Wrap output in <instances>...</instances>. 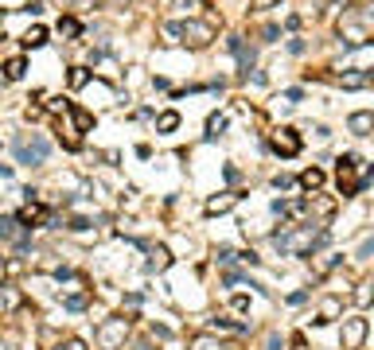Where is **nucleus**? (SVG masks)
Wrapping results in <instances>:
<instances>
[{
    "label": "nucleus",
    "instance_id": "obj_19",
    "mask_svg": "<svg viewBox=\"0 0 374 350\" xmlns=\"http://www.w3.org/2000/svg\"><path fill=\"white\" fill-rule=\"evenodd\" d=\"M300 187H308V191H320V187H324V172H320V167H308V172L300 175Z\"/></svg>",
    "mask_w": 374,
    "mask_h": 350
},
{
    "label": "nucleus",
    "instance_id": "obj_16",
    "mask_svg": "<svg viewBox=\"0 0 374 350\" xmlns=\"http://www.w3.org/2000/svg\"><path fill=\"white\" fill-rule=\"evenodd\" d=\"M355 303H359V308H371V303H374V276L359 281V292H355Z\"/></svg>",
    "mask_w": 374,
    "mask_h": 350
},
{
    "label": "nucleus",
    "instance_id": "obj_31",
    "mask_svg": "<svg viewBox=\"0 0 374 350\" xmlns=\"http://www.w3.org/2000/svg\"><path fill=\"white\" fill-rule=\"evenodd\" d=\"M273 183H277V187H285V191H288V187H293V183H296V179H293V175H277Z\"/></svg>",
    "mask_w": 374,
    "mask_h": 350
},
{
    "label": "nucleus",
    "instance_id": "obj_3",
    "mask_svg": "<svg viewBox=\"0 0 374 350\" xmlns=\"http://www.w3.org/2000/svg\"><path fill=\"white\" fill-rule=\"evenodd\" d=\"M160 35L168 43H187V47H207L211 39H215V24L207 19H184V24H164Z\"/></svg>",
    "mask_w": 374,
    "mask_h": 350
},
{
    "label": "nucleus",
    "instance_id": "obj_14",
    "mask_svg": "<svg viewBox=\"0 0 374 350\" xmlns=\"http://www.w3.org/2000/svg\"><path fill=\"white\" fill-rule=\"evenodd\" d=\"M168 265H172V253H168L164 245H156V249L148 253V272H164Z\"/></svg>",
    "mask_w": 374,
    "mask_h": 350
},
{
    "label": "nucleus",
    "instance_id": "obj_24",
    "mask_svg": "<svg viewBox=\"0 0 374 350\" xmlns=\"http://www.w3.org/2000/svg\"><path fill=\"white\" fill-rule=\"evenodd\" d=\"M222 128H227V117H211V121H207V136H218V133H222Z\"/></svg>",
    "mask_w": 374,
    "mask_h": 350
},
{
    "label": "nucleus",
    "instance_id": "obj_18",
    "mask_svg": "<svg viewBox=\"0 0 374 350\" xmlns=\"http://www.w3.org/2000/svg\"><path fill=\"white\" fill-rule=\"evenodd\" d=\"M59 35L67 39V43H70V39H79V35H82V24H79L74 16H63V19H59Z\"/></svg>",
    "mask_w": 374,
    "mask_h": 350
},
{
    "label": "nucleus",
    "instance_id": "obj_33",
    "mask_svg": "<svg viewBox=\"0 0 374 350\" xmlns=\"http://www.w3.org/2000/svg\"><path fill=\"white\" fill-rule=\"evenodd\" d=\"M172 4H176V0H160V8H172Z\"/></svg>",
    "mask_w": 374,
    "mask_h": 350
},
{
    "label": "nucleus",
    "instance_id": "obj_1",
    "mask_svg": "<svg viewBox=\"0 0 374 350\" xmlns=\"http://www.w3.org/2000/svg\"><path fill=\"white\" fill-rule=\"evenodd\" d=\"M324 242H327V230L320 222H300L296 233H277V249L296 253V257H308L316 245H324Z\"/></svg>",
    "mask_w": 374,
    "mask_h": 350
},
{
    "label": "nucleus",
    "instance_id": "obj_15",
    "mask_svg": "<svg viewBox=\"0 0 374 350\" xmlns=\"http://www.w3.org/2000/svg\"><path fill=\"white\" fill-rule=\"evenodd\" d=\"M339 311H343V303L335 300V296H327V300L320 303V315H316V323H332V319H339Z\"/></svg>",
    "mask_w": 374,
    "mask_h": 350
},
{
    "label": "nucleus",
    "instance_id": "obj_35",
    "mask_svg": "<svg viewBox=\"0 0 374 350\" xmlns=\"http://www.w3.org/2000/svg\"><path fill=\"white\" fill-rule=\"evenodd\" d=\"M366 179H374V164H371V167H366Z\"/></svg>",
    "mask_w": 374,
    "mask_h": 350
},
{
    "label": "nucleus",
    "instance_id": "obj_9",
    "mask_svg": "<svg viewBox=\"0 0 374 350\" xmlns=\"http://www.w3.org/2000/svg\"><path fill=\"white\" fill-rule=\"evenodd\" d=\"M366 319L363 315H355V319H343V350H359L366 342Z\"/></svg>",
    "mask_w": 374,
    "mask_h": 350
},
{
    "label": "nucleus",
    "instance_id": "obj_20",
    "mask_svg": "<svg viewBox=\"0 0 374 350\" xmlns=\"http://www.w3.org/2000/svg\"><path fill=\"white\" fill-rule=\"evenodd\" d=\"M172 128H179V113H176V109H168V113L156 117V133H172Z\"/></svg>",
    "mask_w": 374,
    "mask_h": 350
},
{
    "label": "nucleus",
    "instance_id": "obj_32",
    "mask_svg": "<svg viewBox=\"0 0 374 350\" xmlns=\"http://www.w3.org/2000/svg\"><path fill=\"white\" fill-rule=\"evenodd\" d=\"M250 4H254V12H261V8H273L277 0H250Z\"/></svg>",
    "mask_w": 374,
    "mask_h": 350
},
{
    "label": "nucleus",
    "instance_id": "obj_17",
    "mask_svg": "<svg viewBox=\"0 0 374 350\" xmlns=\"http://www.w3.org/2000/svg\"><path fill=\"white\" fill-rule=\"evenodd\" d=\"M351 62H355V70H363V67H374V43H363V47H355Z\"/></svg>",
    "mask_w": 374,
    "mask_h": 350
},
{
    "label": "nucleus",
    "instance_id": "obj_27",
    "mask_svg": "<svg viewBox=\"0 0 374 350\" xmlns=\"http://www.w3.org/2000/svg\"><path fill=\"white\" fill-rule=\"evenodd\" d=\"M0 350H16V335H12V331H4V335H0Z\"/></svg>",
    "mask_w": 374,
    "mask_h": 350
},
{
    "label": "nucleus",
    "instance_id": "obj_36",
    "mask_svg": "<svg viewBox=\"0 0 374 350\" xmlns=\"http://www.w3.org/2000/svg\"><path fill=\"white\" fill-rule=\"evenodd\" d=\"M0 28H4V12H0Z\"/></svg>",
    "mask_w": 374,
    "mask_h": 350
},
{
    "label": "nucleus",
    "instance_id": "obj_37",
    "mask_svg": "<svg viewBox=\"0 0 374 350\" xmlns=\"http://www.w3.org/2000/svg\"><path fill=\"white\" fill-rule=\"evenodd\" d=\"M227 350H238V347H227Z\"/></svg>",
    "mask_w": 374,
    "mask_h": 350
},
{
    "label": "nucleus",
    "instance_id": "obj_23",
    "mask_svg": "<svg viewBox=\"0 0 374 350\" xmlns=\"http://www.w3.org/2000/svg\"><path fill=\"white\" fill-rule=\"evenodd\" d=\"M24 70H28V62H24L20 55H16V58H8V62H4V74H8L12 82H16V78H24Z\"/></svg>",
    "mask_w": 374,
    "mask_h": 350
},
{
    "label": "nucleus",
    "instance_id": "obj_28",
    "mask_svg": "<svg viewBox=\"0 0 374 350\" xmlns=\"http://www.w3.org/2000/svg\"><path fill=\"white\" fill-rule=\"evenodd\" d=\"M67 230L82 233V230H90V222H86V218H70V226H67Z\"/></svg>",
    "mask_w": 374,
    "mask_h": 350
},
{
    "label": "nucleus",
    "instance_id": "obj_7",
    "mask_svg": "<svg viewBox=\"0 0 374 350\" xmlns=\"http://www.w3.org/2000/svg\"><path fill=\"white\" fill-rule=\"evenodd\" d=\"M269 148H273L277 156L293 160V156H300V136H296L293 128H277V133L269 136Z\"/></svg>",
    "mask_w": 374,
    "mask_h": 350
},
{
    "label": "nucleus",
    "instance_id": "obj_13",
    "mask_svg": "<svg viewBox=\"0 0 374 350\" xmlns=\"http://www.w3.org/2000/svg\"><path fill=\"white\" fill-rule=\"evenodd\" d=\"M234 203H238V194L222 191V194H215V199H207V214H222V210H230Z\"/></svg>",
    "mask_w": 374,
    "mask_h": 350
},
{
    "label": "nucleus",
    "instance_id": "obj_22",
    "mask_svg": "<svg viewBox=\"0 0 374 350\" xmlns=\"http://www.w3.org/2000/svg\"><path fill=\"white\" fill-rule=\"evenodd\" d=\"M43 43H47V28H40V24H35V28H28V35H24V47H43Z\"/></svg>",
    "mask_w": 374,
    "mask_h": 350
},
{
    "label": "nucleus",
    "instance_id": "obj_30",
    "mask_svg": "<svg viewBox=\"0 0 374 350\" xmlns=\"http://www.w3.org/2000/svg\"><path fill=\"white\" fill-rule=\"evenodd\" d=\"M261 35H266V43H273V39H277V35H281V28H277V24H269V28H266V31H261Z\"/></svg>",
    "mask_w": 374,
    "mask_h": 350
},
{
    "label": "nucleus",
    "instance_id": "obj_5",
    "mask_svg": "<svg viewBox=\"0 0 374 350\" xmlns=\"http://www.w3.org/2000/svg\"><path fill=\"white\" fill-rule=\"evenodd\" d=\"M129 327H133V319H125V315H113V319H106L98 327V350H121L125 347V335H129Z\"/></svg>",
    "mask_w": 374,
    "mask_h": 350
},
{
    "label": "nucleus",
    "instance_id": "obj_34",
    "mask_svg": "<svg viewBox=\"0 0 374 350\" xmlns=\"http://www.w3.org/2000/svg\"><path fill=\"white\" fill-rule=\"evenodd\" d=\"M133 350H152V347H148V342H137V347H133Z\"/></svg>",
    "mask_w": 374,
    "mask_h": 350
},
{
    "label": "nucleus",
    "instance_id": "obj_8",
    "mask_svg": "<svg viewBox=\"0 0 374 350\" xmlns=\"http://www.w3.org/2000/svg\"><path fill=\"white\" fill-rule=\"evenodd\" d=\"M0 238L12 245H28L31 242V226H24L20 218H12V214H4L0 218Z\"/></svg>",
    "mask_w": 374,
    "mask_h": 350
},
{
    "label": "nucleus",
    "instance_id": "obj_4",
    "mask_svg": "<svg viewBox=\"0 0 374 350\" xmlns=\"http://www.w3.org/2000/svg\"><path fill=\"white\" fill-rule=\"evenodd\" d=\"M12 152H16V160H20V164H28V167H40V164H47V152H51V144L43 140L40 133H20L16 140H12Z\"/></svg>",
    "mask_w": 374,
    "mask_h": 350
},
{
    "label": "nucleus",
    "instance_id": "obj_26",
    "mask_svg": "<svg viewBox=\"0 0 374 350\" xmlns=\"http://www.w3.org/2000/svg\"><path fill=\"white\" fill-rule=\"evenodd\" d=\"M51 350H86V342H79V339H67V342H59V347H51Z\"/></svg>",
    "mask_w": 374,
    "mask_h": 350
},
{
    "label": "nucleus",
    "instance_id": "obj_12",
    "mask_svg": "<svg viewBox=\"0 0 374 350\" xmlns=\"http://www.w3.org/2000/svg\"><path fill=\"white\" fill-rule=\"evenodd\" d=\"M67 113L74 117V128H79V133H90V128H94V113H90V109H82V106H74V101H70Z\"/></svg>",
    "mask_w": 374,
    "mask_h": 350
},
{
    "label": "nucleus",
    "instance_id": "obj_10",
    "mask_svg": "<svg viewBox=\"0 0 374 350\" xmlns=\"http://www.w3.org/2000/svg\"><path fill=\"white\" fill-rule=\"evenodd\" d=\"M347 133H355V136H371L374 133V113H351L347 117Z\"/></svg>",
    "mask_w": 374,
    "mask_h": 350
},
{
    "label": "nucleus",
    "instance_id": "obj_29",
    "mask_svg": "<svg viewBox=\"0 0 374 350\" xmlns=\"http://www.w3.org/2000/svg\"><path fill=\"white\" fill-rule=\"evenodd\" d=\"M359 257H374V238H366V242L359 245Z\"/></svg>",
    "mask_w": 374,
    "mask_h": 350
},
{
    "label": "nucleus",
    "instance_id": "obj_25",
    "mask_svg": "<svg viewBox=\"0 0 374 350\" xmlns=\"http://www.w3.org/2000/svg\"><path fill=\"white\" fill-rule=\"evenodd\" d=\"M70 86H90V74L82 67H74V70H70Z\"/></svg>",
    "mask_w": 374,
    "mask_h": 350
},
{
    "label": "nucleus",
    "instance_id": "obj_6",
    "mask_svg": "<svg viewBox=\"0 0 374 350\" xmlns=\"http://www.w3.org/2000/svg\"><path fill=\"white\" fill-rule=\"evenodd\" d=\"M359 160L355 156H339L335 160V179H339V191H343V199H351L355 191H359Z\"/></svg>",
    "mask_w": 374,
    "mask_h": 350
},
{
    "label": "nucleus",
    "instance_id": "obj_21",
    "mask_svg": "<svg viewBox=\"0 0 374 350\" xmlns=\"http://www.w3.org/2000/svg\"><path fill=\"white\" fill-rule=\"evenodd\" d=\"M191 350H227V347H222L215 335H195V339H191Z\"/></svg>",
    "mask_w": 374,
    "mask_h": 350
},
{
    "label": "nucleus",
    "instance_id": "obj_2",
    "mask_svg": "<svg viewBox=\"0 0 374 350\" xmlns=\"http://www.w3.org/2000/svg\"><path fill=\"white\" fill-rule=\"evenodd\" d=\"M339 39L347 47H363L366 39H374V8H347L339 16Z\"/></svg>",
    "mask_w": 374,
    "mask_h": 350
},
{
    "label": "nucleus",
    "instance_id": "obj_11",
    "mask_svg": "<svg viewBox=\"0 0 374 350\" xmlns=\"http://www.w3.org/2000/svg\"><path fill=\"white\" fill-rule=\"evenodd\" d=\"M374 82V74H366V70H347V74H339V86L343 90H363V86H371Z\"/></svg>",
    "mask_w": 374,
    "mask_h": 350
}]
</instances>
